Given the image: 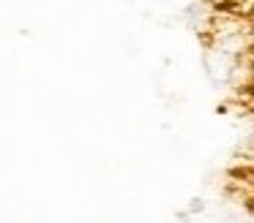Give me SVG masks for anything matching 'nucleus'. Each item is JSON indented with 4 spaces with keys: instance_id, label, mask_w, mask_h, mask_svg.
<instances>
[]
</instances>
